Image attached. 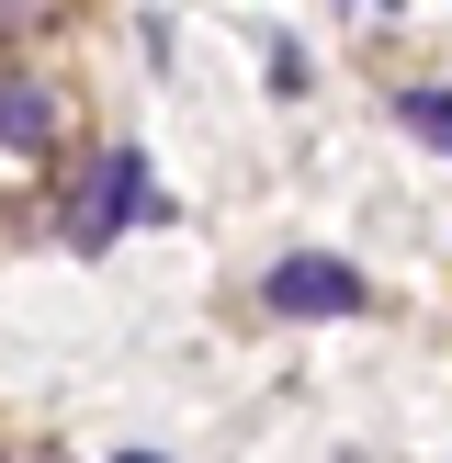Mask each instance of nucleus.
Listing matches in <instances>:
<instances>
[{"instance_id": "obj_3", "label": "nucleus", "mask_w": 452, "mask_h": 463, "mask_svg": "<svg viewBox=\"0 0 452 463\" xmlns=\"http://www.w3.org/2000/svg\"><path fill=\"white\" fill-rule=\"evenodd\" d=\"M0 147H12V158L57 147V102H45V80H23V68H0Z\"/></svg>"}, {"instance_id": "obj_1", "label": "nucleus", "mask_w": 452, "mask_h": 463, "mask_svg": "<svg viewBox=\"0 0 452 463\" xmlns=\"http://www.w3.org/2000/svg\"><path fill=\"white\" fill-rule=\"evenodd\" d=\"M125 215H147V158H136V147H102V158H90V181H80V203H68V238L102 249Z\"/></svg>"}, {"instance_id": "obj_7", "label": "nucleus", "mask_w": 452, "mask_h": 463, "mask_svg": "<svg viewBox=\"0 0 452 463\" xmlns=\"http://www.w3.org/2000/svg\"><path fill=\"white\" fill-rule=\"evenodd\" d=\"M0 463H12V452H0Z\"/></svg>"}, {"instance_id": "obj_6", "label": "nucleus", "mask_w": 452, "mask_h": 463, "mask_svg": "<svg viewBox=\"0 0 452 463\" xmlns=\"http://www.w3.org/2000/svg\"><path fill=\"white\" fill-rule=\"evenodd\" d=\"M125 463H158V452H125Z\"/></svg>"}, {"instance_id": "obj_5", "label": "nucleus", "mask_w": 452, "mask_h": 463, "mask_svg": "<svg viewBox=\"0 0 452 463\" xmlns=\"http://www.w3.org/2000/svg\"><path fill=\"white\" fill-rule=\"evenodd\" d=\"M0 12H12V23H34V12H45V0H0Z\"/></svg>"}, {"instance_id": "obj_4", "label": "nucleus", "mask_w": 452, "mask_h": 463, "mask_svg": "<svg viewBox=\"0 0 452 463\" xmlns=\"http://www.w3.org/2000/svg\"><path fill=\"white\" fill-rule=\"evenodd\" d=\"M396 125L419 136V147L452 158V90H441V80H407V90H396Z\"/></svg>"}, {"instance_id": "obj_2", "label": "nucleus", "mask_w": 452, "mask_h": 463, "mask_svg": "<svg viewBox=\"0 0 452 463\" xmlns=\"http://www.w3.org/2000/svg\"><path fill=\"white\" fill-rule=\"evenodd\" d=\"M260 306H271V317H351V306H362V271H351V260H316V249H306V260H271Z\"/></svg>"}]
</instances>
